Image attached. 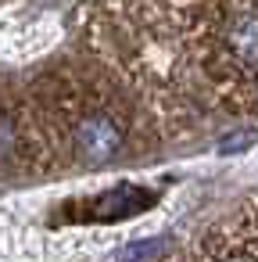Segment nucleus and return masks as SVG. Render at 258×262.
Wrapping results in <instances>:
<instances>
[{
	"label": "nucleus",
	"instance_id": "nucleus-1",
	"mask_svg": "<svg viewBox=\"0 0 258 262\" xmlns=\"http://www.w3.org/2000/svg\"><path fill=\"white\" fill-rule=\"evenodd\" d=\"M122 147V126L108 115H86L76 126V151L86 165H104Z\"/></svg>",
	"mask_w": 258,
	"mask_h": 262
},
{
	"label": "nucleus",
	"instance_id": "nucleus-2",
	"mask_svg": "<svg viewBox=\"0 0 258 262\" xmlns=\"http://www.w3.org/2000/svg\"><path fill=\"white\" fill-rule=\"evenodd\" d=\"M226 43L233 51L237 61L258 69V15H240L229 22V33H226Z\"/></svg>",
	"mask_w": 258,
	"mask_h": 262
},
{
	"label": "nucleus",
	"instance_id": "nucleus-3",
	"mask_svg": "<svg viewBox=\"0 0 258 262\" xmlns=\"http://www.w3.org/2000/svg\"><path fill=\"white\" fill-rule=\"evenodd\" d=\"M251 144H254V133H229V137L219 140V151H222V155H237V151H244V147H251Z\"/></svg>",
	"mask_w": 258,
	"mask_h": 262
},
{
	"label": "nucleus",
	"instance_id": "nucleus-4",
	"mask_svg": "<svg viewBox=\"0 0 258 262\" xmlns=\"http://www.w3.org/2000/svg\"><path fill=\"white\" fill-rule=\"evenodd\" d=\"M8 147H11V126L0 119V158H4V151H8Z\"/></svg>",
	"mask_w": 258,
	"mask_h": 262
}]
</instances>
